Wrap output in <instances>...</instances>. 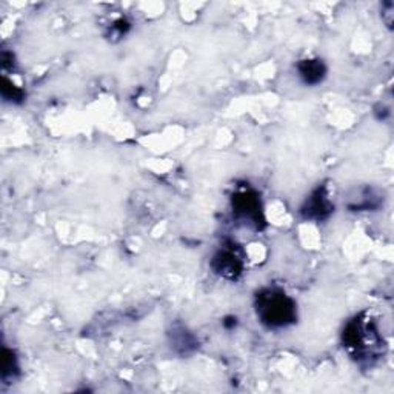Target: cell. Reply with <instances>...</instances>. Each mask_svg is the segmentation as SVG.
Segmentation results:
<instances>
[{"label": "cell", "mask_w": 394, "mask_h": 394, "mask_svg": "<svg viewBox=\"0 0 394 394\" xmlns=\"http://www.w3.org/2000/svg\"><path fill=\"white\" fill-rule=\"evenodd\" d=\"M234 211L250 222H257L259 211H261L257 197L251 195V192H244V195L236 196V199H234Z\"/></svg>", "instance_id": "obj_4"}, {"label": "cell", "mask_w": 394, "mask_h": 394, "mask_svg": "<svg viewBox=\"0 0 394 394\" xmlns=\"http://www.w3.org/2000/svg\"><path fill=\"white\" fill-rule=\"evenodd\" d=\"M299 75L307 85H316L324 80L326 68L322 61H304L300 62L299 66Z\"/></svg>", "instance_id": "obj_5"}, {"label": "cell", "mask_w": 394, "mask_h": 394, "mask_svg": "<svg viewBox=\"0 0 394 394\" xmlns=\"http://www.w3.org/2000/svg\"><path fill=\"white\" fill-rule=\"evenodd\" d=\"M331 204L328 197H326L324 190H316L313 192V196L307 200L305 207L302 208L307 219H316V221H322L325 217H328L331 213Z\"/></svg>", "instance_id": "obj_2"}, {"label": "cell", "mask_w": 394, "mask_h": 394, "mask_svg": "<svg viewBox=\"0 0 394 394\" xmlns=\"http://www.w3.org/2000/svg\"><path fill=\"white\" fill-rule=\"evenodd\" d=\"M257 314L270 328H281L296 319V307L279 291H266L257 297Z\"/></svg>", "instance_id": "obj_1"}, {"label": "cell", "mask_w": 394, "mask_h": 394, "mask_svg": "<svg viewBox=\"0 0 394 394\" xmlns=\"http://www.w3.org/2000/svg\"><path fill=\"white\" fill-rule=\"evenodd\" d=\"M213 266L216 273H219L221 276H223V278H228V279H236V276L242 270V264L239 261V257L233 250H225L221 251L219 254H216Z\"/></svg>", "instance_id": "obj_3"}]
</instances>
